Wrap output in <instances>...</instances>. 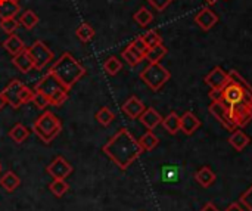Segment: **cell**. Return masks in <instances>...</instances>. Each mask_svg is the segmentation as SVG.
Wrapping results in <instances>:
<instances>
[{"mask_svg":"<svg viewBox=\"0 0 252 211\" xmlns=\"http://www.w3.org/2000/svg\"><path fill=\"white\" fill-rule=\"evenodd\" d=\"M75 35L78 37V40H80V41H83V43H89V41L94 37V28H93L90 24L83 22V24H80V25L77 27V30H75Z\"/></svg>","mask_w":252,"mask_h":211,"instance_id":"obj_28","label":"cell"},{"mask_svg":"<svg viewBox=\"0 0 252 211\" xmlns=\"http://www.w3.org/2000/svg\"><path fill=\"white\" fill-rule=\"evenodd\" d=\"M32 95H34V92L31 89H28L27 86H24V89L21 92V104L25 105V104L31 102L32 101Z\"/></svg>","mask_w":252,"mask_h":211,"instance_id":"obj_42","label":"cell"},{"mask_svg":"<svg viewBox=\"0 0 252 211\" xmlns=\"http://www.w3.org/2000/svg\"><path fill=\"white\" fill-rule=\"evenodd\" d=\"M205 1H207L208 4H214V3H217L219 0H205Z\"/></svg>","mask_w":252,"mask_h":211,"instance_id":"obj_47","label":"cell"},{"mask_svg":"<svg viewBox=\"0 0 252 211\" xmlns=\"http://www.w3.org/2000/svg\"><path fill=\"white\" fill-rule=\"evenodd\" d=\"M0 170H1V166H0Z\"/></svg>","mask_w":252,"mask_h":211,"instance_id":"obj_49","label":"cell"},{"mask_svg":"<svg viewBox=\"0 0 252 211\" xmlns=\"http://www.w3.org/2000/svg\"><path fill=\"white\" fill-rule=\"evenodd\" d=\"M19 185H21V179H19L15 173H12V172H7V173H4V175L0 177V186H1L4 191H7V192L15 191Z\"/></svg>","mask_w":252,"mask_h":211,"instance_id":"obj_24","label":"cell"},{"mask_svg":"<svg viewBox=\"0 0 252 211\" xmlns=\"http://www.w3.org/2000/svg\"><path fill=\"white\" fill-rule=\"evenodd\" d=\"M241 203L245 206L247 210L252 211V186L241 195Z\"/></svg>","mask_w":252,"mask_h":211,"instance_id":"obj_40","label":"cell"},{"mask_svg":"<svg viewBox=\"0 0 252 211\" xmlns=\"http://www.w3.org/2000/svg\"><path fill=\"white\" fill-rule=\"evenodd\" d=\"M46 170L53 179H66L72 173V166L63 157H56Z\"/></svg>","mask_w":252,"mask_h":211,"instance_id":"obj_9","label":"cell"},{"mask_svg":"<svg viewBox=\"0 0 252 211\" xmlns=\"http://www.w3.org/2000/svg\"><path fill=\"white\" fill-rule=\"evenodd\" d=\"M4 105H6V101H4V98H3V95H1V92H0V111L4 108Z\"/></svg>","mask_w":252,"mask_h":211,"instance_id":"obj_46","label":"cell"},{"mask_svg":"<svg viewBox=\"0 0 252 211\" xmlns=\"http://www.w3.org/2000/svg\"><path fill=\"white\" fill-rule=\"evenodd\" d=\"M157 10H159V12H162V10H165L174 0H148Z\"/></svg>","mask_w":252,"mask_h":211,"instance_id":"obj_41","label":"cell"},{"mask_svg":"<svg viewBox=\"0 0 252 211\" xmlns=\"http://www.w3.org/2000/svg\"><path fill=\"white\" fill-rule=\"evenodd\" d=\"M229 143L236 149V151H244L250 143H251V139L250 136L244 132V130H233V133L230 135L229 138Z\"/></svg>","mask_w":252,"mask_h":211,"instance_id":"obj_19","label":"cell"},{"mask_svg":"<svg viewBox=\"0 0 252 211\" xmlns=\"http://www.w3.org/2000/svg\"><path fill=\"white\" fill-rule=\"evenodd\" d=\"M12 1H16V3H18V1H19V0H12Z\"/></svg>","mask_w":252,"mask_h":211,"instance_id":"obj_48","label":"cell"},{"mask_svg":"<svg viewBox=\"0 0 252 211\" xmlns=\"http://www.w3.org/2000/svg\"><path fill=\"white\" fill-rule=\"evenodd\" d=\"M49 189L52 191V194H53L55 197L61 198V197H63V195L68 192L69 186H68V183L65 182V179H53V182L49 185Z\"/></svg>","mask_w":252,"mask_h":211,"instance_id":"obj_33","label":"cell"},{"mask_svg":"<svg viewBox=\"0 0 252 211\" xmlns=\"http://www.w3.org/2000/svg\"><path fill=\"white\" fill-rule=\"evenodd\" d=\"M3 47L6 49L7 53H10L12 56H16L18 53H21L22 50H25V43L16 35V34H10L4 41H3Z\"/></svg>","mask_w":252,"mask_h":211,"instance_id":"obj_20","label":"cell"},{"mask_svg":"<svg viewBox=\"0 0 252 211\" xmlns=\"http://www.w3.org/2000/svg\"><path fill=\"white\" fill-rule=\"evenodd\" d=\"M164 182H177L179 180V169L176 166H165L161 172Z\"/></svg>","mask_w":252,"mask_h":211,"instance_id":"obj_36","label":"cell"},{"mask_svg":"<svg viewBox=\"0 0 252 211\" xmlns=\"http://www.w3.org/2000/svg\"><path fill=\"white\" fill-rule=\"evenodd\" d=\"M24 86L25 84L21 80H16L15 78V80L9 81V84L1 92L6 104H9L13 109H18V108L22 106V104H21V92H22Z\"/></svg>","mask_w":252,"mask_h":211,"instance_id":"obj_8","label":"cell"},{"mask_svg":"<svg viewBox=\"0 0 252 211\" xmlns=\"http://www.w3.org/2000/svg\"><path fill=\"white\" fill-rule=\"evenodd\" d=\"M38 16H37V13L34 12V10H25L22 15H21V18H19V25H22L25 30H32L37 24H38Z\"/></svg>","mask_w":252,"mask_h":211,"instance_id":"obj_30","label":"cell"},{"mask_svg":"<svg viewBox=\"0 0 252 211\" xmlns=\"http://www.w3.org/2000/svg\"><path fill=\"white\" fill-rule=\"evenodd\" d=\"M28 136H30V130H28L24 124H21V123L15 124V126L9 130V138H10L15 143H22L24 141H27Z\"/></svg>","mask_w":252,"mask_h":211,"instance_id":"obj_27","label":"cell"},{"mask_svg":"<svg viewBox=\"0 0 252 211\" xmlns=\"http://www.w3.org/2000/svg\"><path fill=\"white\" fill-rule=\"evenodd\" d=\"M96 120H97L102 126H109V124L115 120V114H114L109 108L103 106V108H100V109L96 112Z\"/></svg>","mask_w":252,"mask_h":211,"instance_id":"obj_34","label":"cell"},{"mask_svg":"<svg viewBox=\"0 0 252 211\" xmlns=\"http://www.w3.org/2000/svg\"><path fill=\"white\" fill-rule=\"evenodd\" d=\"M121 109H123V112H124L128 118L136 120V118H139V117L142 115V112L146 109V106H145V104H143L139 98L130 96V98L123 104Z\"/></svg>","mask_w":252,"mask_h":211,"instance_id":"obj_12","label":"cell"},{"mask_svg":"<svg viewBox=\"0 0 252 211\" xmlns=\"http://www.w3.org/2000/svg\"><path fill=\"white\" fill-rule=\"evenodd\" d=\"M121 68H123V64L117 56H109L103 64V70L109 75H117L121 71Z\"/></svg>","mask_w":252,"mask_h":211,"instance_id":"obj_32","label":"cell"},{"mask_svg":"<svg viewBox=\"0 0 252 211\" xmlns=\"http://www.w3.org/2000/svg\"><path fill=\"white\" fill-rule=\"evenodd\" d=\"M226 211H244V209H242L238 203H233V204H230V206L226 209Z\"/></svg>","mask_w":252,"mask_h":211,"instance_id":"obj_45","label":"cell"},{"mask_svg":"<svg viewBox=\"0 0 252 211\" xmlns=\"http://www.w3.org/2000/svg\"><path fill=\"white\" fill-rule=\"evenodd\" d=\"M38 109H46L47 106H50V101H49V98L44 95V93H41V92H38V90H34V95H32V101H31Z\"/></svg>","mask_w":252,"mask_h":211,"instance_id":"obj_38","label":"cell"},{"mask_svg":"<svg viewBox=\"0 0 252 211\" xmlns=\"http://www.w3.org/2000/svg\"><path fill=\"white\" fill-rule=\"evenodd\" d=\"M19 12V4L12 0H1L0 1V19L6 18H15V15Z\"/></svg>","mask_w":252,"mask_h":211,"instance_id":"obj_25","label":"cell"},{"mask_svg":"<svg viewBox=\"0 0 252 211\" xmlns=\"http://www.w3.org/2000/svg\"><path fill=\"white\" fill-rule=\"evenodd\" d=\"M133 19L140 25V27H148L154 21V13L148 7H140L134 15Z\"/></svg>","mask_w":252,"mask_h":211,"instance_id":"obj_31","label":"cell"},{"mask_svg":"<svg viewBox=\"0 0 252 211\" xmlns=\"http://www.w3.org/2000/svg\"><path fill=\"white\" fill-rule=\"evenodd\" d=\"M139 143H140V146H142L143 151H152V149H155V148L158 146L159 139L154 135L152 130H148V132L139 139Z\"/></svg>","mask_w":252,"mask_h":211,"instance_id":"obj_29","label":"cell"},{"mask_svg":"<svg viewBox=\"0 0 252 211\" xmlns=\"http://www.w3.org/2000/svg\"><path fill=\"white\" fill-rule=\"evenodd\" d=\"M139 120H140V123H142L148 130H154L157 126L161 124L162 117H161V114H159L157 109H154V108H146V109L142 112V115L139 117Z\"/></svg>","mask_w":252,"mask_h":211,"instance_id":"obj_17","label":"cell"},{"mask_svg":"<svg viewBox=\"0 0 252 211\" xmlns=\"http://www.w3.org/2000/svg\"><path fill=\"white\" fill-rule=\"evenodd\" d=\"M165 55H167V47L161 43V44H157L154 47H149L148 52H146V55H145V59H148L149 64H157Z\"/></svg>","mask_w":252,"mask_h":211,"instance_id":"obj_26","label":"cell"},{"mask_svg":"<svg viewBox=\"0 0 252 211\" xmlns=\"http://www.w3.org/2000/svg\"><path fill=\"white\" fill-rule=\"evenodd\" d=\"M121 56H123V58L126 59V62H127L128 65H131V67L139 65V64L145 59V56H143L140 52H137L131 44H128V46L123 50Z\"/></svg>","mask_w":252,"mask_h":211,"instance_id":"obj_23","label":"cell"},{"mask_svg":"<svg viewBox=\"0 0 252 211\" xmlns=\"http://www.w3.org/2000/svg\"><path fill=\"white\" fill-rule=\"evenodd\" d=\"M205 83L211 87V89H220L223 90V87L229 83V72H226L223 68L216 67L213 71H210V74L205 77Z\"/></svg>","mask_w":252,"mask_h":211,"instance_id":"obj_11","label":"cell"},{"mask_svg":"<svg viewBox=\"0 0 252 211\" xmlns=\"http://www.w3.org/2000/svg\"><path fill=\"white\" fill-rule=\"evenodd\" d=\"M195 22H196L202 30L208 31V30H211V28L219 22V16H217V13H216L213 9L204 7V9H201L199 13L195 16Z\"/></svg>","mask_w":252,"mask_h":211,"instance_id":"obj_13","label":"cell"},{"mask_svg":"<svg viewBox=\"0 0 252 211\" xmlns=\"http://www.w3.org/2000/svg\"><path fill=\"white\" fill-rule=\"evenodd\" d=\"M142 38H143V41L146 43L148 47H154V46L162 43V37H161L159 33L155 31V30H149L148 33H145V34L142 35Z\"/></svg>","mask_w":252,"mask_h":211,"instance_id":"obj_35","label":"cell"},{"mask_svg":"<svg viewBox=\"0 0 252 211\" xmlns=\"http://www.w3.org/2000/svg\"><path fill=\"white\" fill-rule=\"evenodd\" d=\"M171 78V72L162 67L159 62L157 64H149L142 72H140V80L154 92H158L159 89L164 87V84Z\"/></svg>","mask_w":252,"mask_h":211,"instance_id":"obj_4","label":"cell"},{"mask_svg":"<svg viewBox=\"0 0 252 211\" xmlns=\"http://www.w3.org/2000/svg\"><path fill=\"white\" fill-rule=\"evenodd\" d=\"M19 27V21H16L15 18H6V19H0V28L6 33V34H15V31Z\"/></svg>","mask_w":252,"mask_h":211,"instance_id":"obj_37","label":"cell"},{"mask_svg":"<svg viewBox=\"0 0 252 211\" xmlns=\"http://www.w3.org/2000/svg\"><path fill=\"white\" fill-rule=\"evenodd\" d=\"M50 72L59 80V83L66 90H71L72 86L86 74V68L69 52H65L52 65Z\"/></svg>","mask_w":252,"mask_h":211,"instance_id":"obj_2","label":"cell"},{"mask_svg":"<svg viewBox=\"0 0 252 211\" xmlns=\"http://www.w3.org/2000/svg\"><path fill=\"white\" fill-rule=\"evenodd\" d=\"M27 52L30 53L34 68L37 71L43 70L53 59V52L41 40H35L30 47H27Z\"/></svg>","mask_w":252,"mask_h":211,"instance_id":"obj_5","label":"cell"},{"mask_svg":"<svg viewBox=\"0 0 252 211\" xmlns=\"http://www.w3.org/2000/svg\"><path fill=\"white\" fill-rule=\"evenodd\" d=\"M63 89H65V87L59 83V80H58L50 71H49V72L37 83V86H35V90L44 93L47 98L53 96L55 93H58L59 90H63Z\"/></svg>","mask_w":252,"mask_h":211,"instance_id":"obj_10","label":"cell"},{"mask_svg":"<svg viewBox=\"0 0 252 211\" xmlns=\"http://www.w3.org/2000/svg\"><path fill=\"white\" fill-rule=\"evenodd\" d=\"M230 106V112H232V120L235 123L236 127L244 129L245 126H248L252 121V106L248 105L247 102H238Z\"/></svg>","mask_w":252,"mask_h":211,"instance_id":"obj_7","label":"cell"},{"mask_svg":"<svg viewBox=\"0 0 252 211\" xmlns=\"http://www.w3.org/2000/svg\"><path fill=\"white\" fill-rule=\"evenodd\" d=\"M61 130H62L61 120L50 111L43 112L32 123V132L43 143H50L61 133Z\"/></svg>","mask_w":252,"mask_h":211,"instance_id":"obj_3","label":"cell"},{"mask_svg":"<svg viewBox=\"0 0 252 211\" xmlns=\"http://www.w3.org/2000/svg\"><path fill=\"white\" fill-rule=\"evenodd\" d=\"M12 64H13V65L18 68V71H19V72H22V74H27V72H30V71L34 68L32 59H31L30 53L27 52V49H25V50H22L21 53H18L16 56H13Z\"/></svg>","mask_w":252,"mask_h":211,"instance_id":"obj_18","label":"cell"},{"mask_svg":"<svg viewBox=\"0 0 252 211\" xmlns=\"http://www.w3.org/2000/svg\"><path fill=\"white\" fill-rule=\"evenodd\" d=\"M195 179L196 182L204 186V188H210L214 182H216V173L208 167V166H204L201 167L196 173H195Z\"/></svg>","mask_w":252,"mask_h":211,"instance_id":"obj_21","label":"cell"},{"mask_svg":"<svg viewBox=\"0 0 252 211\" xmlns=\"http://www.w3.org/2000/svg\"><path fill=\"white\" fill-rule=\"evenodd\" d=\"M102 151L112 160V163H115V166H118L120 170H127L143 154L139 141H136L127 129L118 130L109 142L103 145Z\"/></svg>","mask_w":252,"mask_h":211,"instance_id":"obj_1","label":"cell"},{"mask_svg":"<svg viewBox=\"0 0 252 211\" xmlns=\"http://www.w3.org/2000/svg\"><path fill=\"white\" fill-rule=\"evenodd\" d=\"M130 44H131V46H133V47H134V49H136L137 52H140V53H142L143 56L146 55V52H148V49H149V47L146 46V43L143 41L142 35H140V37H136V38H134V40H133V41H131Z\"/></svg>","mask_w":252,"mask_h":211,"instance_id":"obj_39","label":"cell"},{"mask_svg":"<svg viewBox=\"0 0 252 211\" xmlns=\"http://www.w3.org/2000/svg\"><path fill=\"white\" fill-rule=\"evenodd\" d=\"M229 80L230 81H233V83H236L241 89H242V92H244V95H245V98H244V102H247L248 105H251L252 106V86L236 71V70H232L230 72H229Z\"/></svg>","mask_w":252,"mask_h":211,"instance_id":"obj_16","label":"cell"},{"mask_svg":"<svg viewBox=\"0 0 252 211\" xmlns=\"http://www.w3.org/2000/svg\"><path fill=\"white\" fill-rule=\"evenodd\" d=\"M210 114L226 129V130H236L238 127L235 126L233 120H232V112H230V106L221 99V101H213L210 105Z\"/></svg>","mask_w":252,"mask_h":211,"instance_id":"obj_6","label":"cell"},{"mask_svg":"<svg viewBox=\"0 0 252 211\" xmlns=\"http://www.w3.org/2000/svg\"><path fill=\"white\" fill-rule=\"evenodd\" d=\"M199 127H201V120H199L193 112L188 111V112H185V114L180 117V130H182L185 135L190 136V135H193Z\"/></svg>","mask_w":252,"mask_h":211,"instance_id":"obj_15","label":"cell"},{"mask_svg":"<svg viewBox=\"0 0 252 211\" xmlns=\"http://www.w3.org/2000/svg\"><path fill=\"white\" fill-rule=\"evenodd\" d=\"M161 124L170 135H176L180 132V115H177V112H170L165 118H162Z\"/></svg>","mask_w":252,"mask_h":211,"instance_id":"obj_22","label":"cell"},{"mask_svg":"<svg viewBox=\"0 0 252 211\" xmlns=\"http://www.w3.org/2000/svg\"><path fill=\"white\" fill-rule=\"evenodd\" d=\"M210 98H211V101H221L223 99V90H220V89H211L210 90Z\"/></svg>","mask_w":252,"mask_h":211,"instance_id":"obj_43","label":"cell"},{"mask_svg":"<svg viewBox=\"0 0 252 211\" xmlns=\"http://www.w3.org/2000/svg\"><path fill=\"white\" fill-rule=\"evenodd\" d=\"M245 98L242 89L229 80V83L223 87V101L227 104V105H233V104H238V102H242Z\"/></svg>","mask_w":252,"mask_h":211,"instance_id":"obj_14","label":"cell"},{"mask_svg":"<svg viewBox=\"0 0 252 211\" xmlns=\"http://www.w3.org/2000/svg\"><path fill=\"white\" fill-rule=\"evenodd\" d=\"M201 211H220V210H219V209H217V207H216L213 203H207V204L202 207V210Z\"/></svg>","mask_w":252,"mask_h":211,"instance_id":"obj_44","label":"cell"}]
</instances>
